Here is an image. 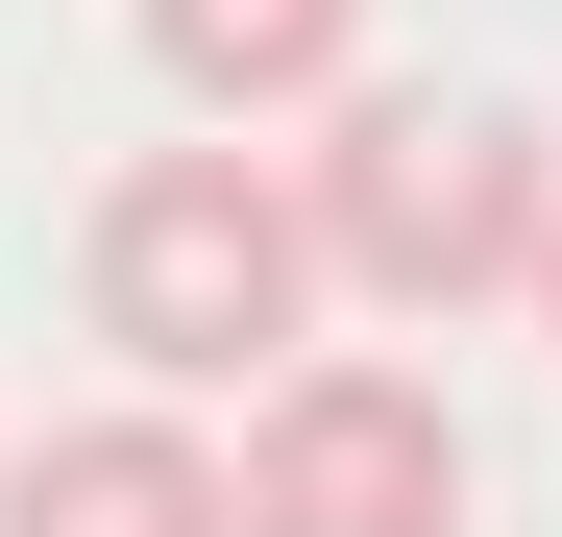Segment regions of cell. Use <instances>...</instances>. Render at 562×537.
Listing matches in <instances>:
<instances>
[{"mask_svg":"<svg viewBox=\"0 0 562 537\" xmlns=\"http://www.w3.org/2000/svg\"><path fill=\"white\" fill-rule=\"evenodd\" d=\"M318 294H342V268H318V196L269 147H221V123L196 147H123L99 244H74V318L123 342V391H269L318 342Z\"/></svg>","mask_w":562,"mask_h":537,"instance_id":"obj_1","label":"cell"},{"mask_svg":"<svg viewBox=\"0 0 562 537\" xmlns=\"http://www.w3.org/2000/svg\"><path fill=\"white\" fill-rule=\"evenodd\" d=\"M294 196H318V268H342V294H392V318H490V294H538L562 147H538L514 99L342 73V99H318V147H294Z\"/></svg>","mask_w":562,"mask_h":537,"instance_id":"obj_2","label":"cell"},{"mask_svg":"<svg viewBox=\"0 0 562 537\" xmlns=\"http://www.w3.org/2000/svg\"><path fill=\"white\" fill-rule=\"evenodd\" d=\"M221 489H245V537H464V415H440V367L294 342V367L245 391Z\"/></svg>","mask_w":562,"mask_h":537,"instance_id":"obj_3","label":"cell"},{"mask_svg":"<svg viewBox=\"0 0 562 537\" xmlns=\"http://www.w3.org/2000/svg\"><path fill=\"white\" fill-rule=\"evenodd\" d=\"M0 537H245V489H221V439L171 391H123V415H49L0 465Z\"/></svg>","mask_w":562,"mask_h":537,"instance_id":"obj_4","label":"cell"},{"mask_svg":"<svg viewBox=\"0 0 562 537\" xmlns=\"http://www.w3.org/2000/svg\"><path fill=\"white\" fill-rule=\"evenodd\" d=\"M123 25H147V73L196 123H269V99H342L367 73V0H123Z\"/></svg>","mask_w":562,"mask_h":537,"instance_id":"obj_5","label":"cell"},{"mask_svg":"<svg viewBox=\"0 0 562 537\" xmlns=\"http://www.w3.org/2000/svg\"><path fill=\"white\" fill-rule=\"evenodd\" d=\"M514 318H538V342H562V220H538V294H514Z\"/></svg>","mask_w":562,"mask_h":537,"instance_id":"obj_6","label":"cell"}]
</instances>
